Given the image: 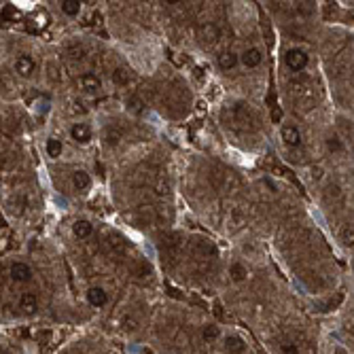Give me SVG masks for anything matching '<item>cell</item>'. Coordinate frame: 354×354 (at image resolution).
<instances>
[{
  "label": "cell",
  "instance_id": "1",
  "mask_svg": "<svg viewBox=\"0 0 354 354\" xmlns=\"http://www.w3.org/2000/svg\"><path fill=\"white\" fill-rule=\"evenodd\" d=\"M285 62H287V66L293 70V73H302V70L308 66L310 58H308V53H306L304 49L293 47V49H289V51H287Z\"/></svg>",
  "mask_w": 354,
  "mask_h": 354
},
{
  "label": "cell",
  "instance_id": "2",
  "mask_svg": "<svg viewBox=\"0 0 354 354\" xmlns=\"http://www.w3.org/2000/svg\"><path fill=\"white\" fill-rule=\"evenodd\" d=\"M15 73L24 77V79H30L34 73H37V62L30 53H22V56H17L15 60Z\"/></svg>",
  "mask_w": 354,
  "mask_h": 354
},
{
  "label": "cell",
  "instance_id": "3",
  "mask_svg": "<svg viewBox=\"0 0 354 354\" xmlns=\"http://www.w3.org/2000/svg\"><path fill=\"white\" fill-rule=\"evenodd\" d=\"M9 274H11V280L20 282V285H24V282H30V280H32V268H30L28 263H22V261L13 263L11 270H9Z\"/></svg>",
  "mask_w": 354,
  "mask_h": 354
},
{
  "label": "cell",
  "instance_id": "4",
  "mask_svg": "<svg viewBox=\"0 0 354 354\" xmlns=\"http://www.w3.org/2000/svg\"><path fill=\"white\" fill-rule=\"evenodd\" d=\"M70 138L75 140L77 145H90L92 143V128L87 123H75L70 128Z\"/></svg>",
  "mask_w": 354,
  "mask_h": 354
},
{
  "label": "cell",
  "instance_id": "5",
  "mask_svg": "<svg viewBox=\"0 0 354 354\" xmlns=\"http://www.w3.org/2000/svg\"><path fill=\"white\" fill-rule=\"evenodd\" d=\"M79 85H81V90H83L85 94H98V92L102 90V81H100V77L94 75V73L81 75V77H79Z\"/></svg>",
  "mask_w": 354,
  "mask_h": 354
},
{
  "label": "cell",
  "instance_id": "6",
  "mask_svg": "<svg viewBox=\"0 0 354 354\" xmlns=\"http://www.w3.org/2000/svg\"><path fill=\"white\" fill-rule=\"evenodd\" d=\"M240 62H242V66H246V68H257V66H261V62H263V53H261V49H257V47H249V49H246L242 56H240Z\"/></svg>",
  "mask_w": 354,
  "mask_h": 354
},
{
  "label": "cell",
  "instance_id": "7",
  "mask_svg": "<svg viewBox=\"0 0 354 354\" xmlns=\"http://www.w3.org/2000/svg\"><path fill=\"white\" fill-rule=\"evenodd\" d=\"M17 306H20L24 316H32V314H37V310H39V299H37V295H34V293H22L20 304H17Z\"/></svg>",
  "mask_w": 354,
  "mask_h": 354
},
{
  "label": "cell",
  "instance_id": "8",
  "mask_svg": "<svg viewBox=\"0 0 354 354\" xmlns=\"http://www.w3.org/2000/svg\"><path fill=\"white\" fill-rule=\"evenodd\" d=\"M87 304L94 308H104L109 304V293H106L102 287H92L87 291Z\"/></svg>",
  "mask_w": 354,
  "mask_h": 354
},
{
  "label": "cell",
  "instance_id": "9",
  "mask_svg": "<svg viewBox=\"0 0 354 354\" xmlns=\"http://www.w3.org/2000/svg\"><path fill=\"white\" fill-rule=\"evenodd\" d=\"M280 138L285 140L287 147H299L302 145V134L295 126H282L280 128Z\"/></svg>",
  "mask_w": 354,
  "mask_h": 354
},
{
  "label": "cell",
  "instance_id": "10",
  "mask_svg": "<svg viewBox=\"0 0 354 354\" xmlns=\"http://www.w3.org/2000/svg\"><path fill=\"white\" fill-rule=\"evenodd\" d=\"M73 234H75V238H79V240H87V238L94 234L92 221H87V219H77V221L73 223Z\"/></svg>",
  "mask_w": 354,
  "mask_h": 354
},
{
  "label": "cell",
  "instance_id": "11",
  "mask_svg": "<svg viewBox=\"0 0 354 354\" xmlns=\"http://www.w3.org/2000/svg\"><path fill=\"white\" fill-rule=\"evenodd\" d=\"M225 352L227 354H244L246 352V344L240 335H227L225 338Z\"/></svg>",
  "mask_w": 354,
  "mask_h": 354
},
{
  "label": "cell",
  "instance_id": "12",
  "mask_svg": "<svg viewBox=\"0 0 354 354\" xmlns=\"http://www.w3.org/2000/svg\"><path fill=\"white\" fill-rule=\"evenodd\" d=\"M73 187L77 191H87L92 187V176L87 174L85 170H75L73 172Z\"/></svg>",
  "mask_w": 354,
  "mask_h": 354
},
{
  "label": "cell",
  "instance_id": "13",
  "mask_svg": "<svg viewBox=\"0 0 354 354\" xmlns=\"http://www.w3.org/2000/svg\"><path fill=\"white\" fill-rule=\"evenodd\" d=\"M238 62H240V56H238V53H234V51H223L219 56L221 70H234L238 66Z\"/></svg>",
  "mask_w": 354,
  "mask_h": 354
},
{
  "label": "cell",
  "instance_id": "14",
  "mask_svg": "<svg viewBox=\"0 0 354 354\" xmlns=\"http://www.w3.org/2000/svg\"><path fill=\"white\" fill-rule=\"evenodd\" d=\"M229 278H232L234 282H244L246 278H249V270H246L240 261H236V263L229 265Z\"/></svg>",
  "mask_w": 354,
  "mask_h": 354
},
{
  "label": "cell",
  "instance_id": "15",
  "mask_svg": "<svg viewBox=\"0 0 354 354\" xmlns=\"http://www.w3.org/2000/svg\"><path fill=\"white\" fill-rule=\"evenodd\" d=\"M45 151H47V155H49L51 159L62 157V153H64V145H62V140H58V138H49V140H47V145H45Z\"/></svg>",
  "mask_w": 354,
  "mask_h": 354
},
{
  "label": "cell",
  "instance_id": "16",
  "mask_svg": "<svg viewBox=\"0 0 354 354\" xmlns=\"http://www.w3.org/2000/svg\"><path fill=\"white\" fill-rule=\"evenodd\" d=\"M60 9H62V13L68 15V17H77V15L81 13V3H79V0H62V3H60Z\"/></svg>",
  "mask_w": 354,
  "mask_h": 354
},
{
  "label": "cell",
  "instance_id": "17",
  "mask_svg": "<svg viewBox=\"0 0 354 354\" xmlns=\"http://www.w3.org/2000/svg\"><path fill=\"white\" fill-rule=\"evenodd\" d=\"M200 32H202V39L206 43H217L219 41V28L215 24H204Z\"/></svg>",
  "mask_w": 354,
  "mask_h": 354
},
{
  "label": "cell",
  "instance_id": "18",
  "mask_svg": "<svg viewBox=\"0 0 354 354\" xmlns=\"http://www.w3.org/2000/svg\"><path fill=\"white\" fill-rule=\"evenodd\" d=\"M130 79H132V73L128 68H117L113 73V81L117 85H130Z\"/></svg>",
  "mask_w": 354,
  "mask_h": 354
},
{
  "label": "cell",
  "instance_id": "19",
  "mask_svg": "<svg viewBox=\"0 0 354 354\" xmlns=\"http://www.w3.org/2000/svg\"><path fill=\"white\" fill-rule=\"evenodd\" d=\"M128 111H132V113H136V115H140L145 111V102H143V98L140 96H130L128 98Z\"/></svg>",
  "mask_w": 354,
  "mask_h": 354
},
{
  "label": "cell",
  "instance_id": "20",
  "mask_svg": "<svg viewBox=\"0 0 354 354\" xmlns=\"http://www.w3.org/2000/svg\"><path fill=\"white\" fill-rule=\"evenodd\" d=\"M327 149H329L331 153H342V151H344V143L340 140V136H335V134L327 136Z\"/></svg>",
  "mask_w": 354,
  "mask_h": 354
},
{
  "label": "cell",
  "instance_id": "21",
  "mask_svg": "<svg viewBox=\"0 0 354 354\" xmlns=\"http://www.w3.org/2000/svg\"><path fill=\"white\" fill-rule=\"evenodd\" d=\"M121 136H123V134H121L119 130H113V128H106V132H104V140H106V145H109V147L119 145Z\"/></svg>",
  "mask_w": 354,
  "mask_h": 354
},
{
  "label": "cell",
  "instance_id": "22",
  "mask_svg": "<svg viewBox=\"0 0 354 354\" xmlns=\"http://www.w3.org/2000/svg\"><path fill=\"white\" fill-rule=\"evenodd\" d=\"M219 335H221V331H219L217 325H206V327L202 329V338H204L206 342H215Z\"/></svg>",
  "mask_w": 354,
  "mask_h": 354
},
{
  "label": "cell",
  "instance_id": "23",
  "mask_svg": "<svg viewBox=\"0 0 354 354\" xmlns=\"http://www.w3.org/2000/svg\"><path fill=\"white\" fill-rule=\"evenodd\" d=\"M342 240H344V244H346V246H352V242H354L352 225H346V227H344V232H342Z\"/></svg>",
  "mask_w": 354,
  "mask_h": 354
},
{
  "label": "cell",
  "instance_id": "24",
  "mask_svg": "<svg viewBox=\"0 0 354 354\" xmlns=\"http://www.w3.org/2000/svg\"><path fill=\"white\" fill-rule=\"evenodd\" d=\"M278 354H299V348L295 344H285L278 350Z\"/></svg>",
  "mask_w": 354,
  "mask_h": 354
},
{
  "label": "cell",
  "instance_id": "25",
  "mask_svg": "<svg viewBox=\"0 0 354 354\" xmlns=\"http://www.w3.org/2000/svg\"><path fill=\"white\" fill-rule=\"evenodd\" d=\"M329 196H335V198H338V196H340V187H338V185H329Z\"/></svg>",
  "mask_w": 354,
  "mask_h": 354
},
{
  "label": "cell",
  "instance_id": "26",
  "mask_svg": "<svg viewBox=\"0 0 354 354\" xmlns=\"http://www.w3.org/2000/svg\"><path fill=\"white\" fill-rule=\"evenodd\" d=\"M321 176H323V170H321V168H314L312 179H314V181H318V179H321Z\"/></svg>",
  "mask_w": 354,
  "mask_h": 354
}]
</instances>
